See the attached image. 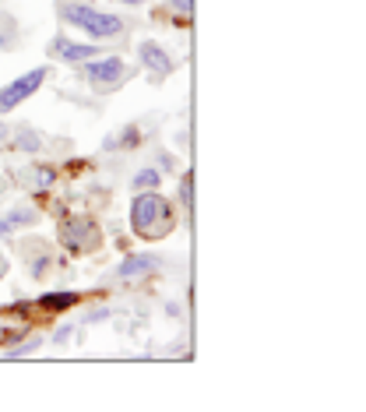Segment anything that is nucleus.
Returning <instances> with one entry per match:
<instances>
[{"label": "nucleus", "instance_id": "20e7f679", "mask_svg": "<svg viewBox=\"0 0 366 412\" xmlns=\"http://www.w3.org/2000/svg\"><path fill=\"white\" fill-rule=\"evenodd\" d=\"M46 78H49V67H35V71L15 78L11 85H4V88H0V113H11L15 106H22L28 95H35V92L42 88Z\"/></svg>", "mask_w": 366, "mask_h": 412}, {"label": "nucleus", "instance_id": "f3484780", "mask_svg": "<svg viewBox=\"0 0 366 412\" xmlns=\"http://www.w3.org/2000/svg\"><path fill=\"white\" fill-rule=\"evenodd\" d=\"M190 183H194V180H190V173H187L183 183H180V197H183V204H190Z\"/></svg>", "mask_w": 366, "mask_h": 412}, {"label": "nucleus", "instance_id": "9d476101", "mask_svg": "<svg viewBox=\"0 0 366 412\" xmlns=\"http://www.w3.org/2000/svg\"><path fill=\"white\" fill-rule=\"evenodd\" d=\"M78 303V292H42L39 296V306L42 311H67V306Z\"/></svg>", "mask_w": 366, "mask_h": 412}, {"label": "nucleus", "instance_id": "f8f14e48", "mask_svg": "<svg viewBox=\"0 0 366 412\" xmlns=\"http://www.w3.org/2000/svg\"><path fill=\"white\" fill-rule=\"evenodd\" d=\"M8 222H11V229H15V226H32V222H35V212H32V208H15V212L8 215Z\"/></svg>", "mask_w": 366, "mask_h": 412}, {"label": "nucleus", "instance_id": "2eb2a0df", "mask_svg": "<svg viewBox=\"0 0 366 412\" xmlns=\"http://www.w3.org/2000/svg\"><path fill=\"white\" fill-rule=\"evenodd\" d=\"M46 268H49V257H46V254L32 261V275H35V279H42V272H46Z\"/></svg>", "mask_w": 366, "mask_h": 412}, {"label": "nucleus", "instance_id": "6e6552de", "mask_svg": "<svg viewBox=\"0 0 366 412\" xmlns=\"http://www.w3.org/2000/svg\"><path fill=\"white\" fill-rule=\"evenodd\" d=\"M159 265L163 261L155 254H127L124 261H120V275L124 279H141V275H151Z\"/></svg>", "mask_w": 366, "mask_h": 412}, {"label": "nucleus", "instance_id": "423d86ee", "mask_svg": "<svg viewBox=\"0 0 366 412\" xmlns=\"http://www.w3.org/2000/svg\"><path fill=\"white\" fill-rule=\"evenodd\" d=\"M49 53H53L57 60H67V64H85V60H92V57H99V46H92V42H67V39H53L49 42Z\"/></svg>", "mask_w": 366, "mask_h": 412}, {"label": "nucleus", "instance_id": "9b49d317", "mask_svg": "<svg viewBox=\"0 0 366 412\" xmlns=\"http://www.w3.org/2000/svg\"><path fill=\"white\" fill-rule=\"evenodd\" d=\"M159 183H163V173L155 166H148V170H141L134 176V190H159Z\"/></svg>", "mask_w": 366, "mask_h": 412}, {"label": "nucleus", "instance_id": "0eeeda50", "mask_svg": "<svg viewBox=\"0 0 366 412\" xmlns=\"http://www.w3.org/2000/svg\"><path fill=\"white\" fill-rule=\"evenodd\" d=\"M138 57H141V64L155 74V78H169L173 74V57L166 53V49L159 46V42H141V49H138Z\"/></svg>", "mask_w": 366, "mask_h": 412}, {"label": "nucleus", "instance_id": "f03ea898", "mask_svg": "<svg viewBox=\"0 0 366 412\" xmlns=\"http://www.w3.org/2000/svg\"><path fill=\"white\" fill-rule=\"evenodd\" d=\"M57 11H60V18H64L67 25L88 32L92 39H117V35H124V28H127L120 15L95 11V8H88V4H67V0H60Z\"/></svg>", "mask_w": 366, "mask_h": 412}, {"label": "nucleus", "instance_id": "4be33fe9", "mask_svg": "<svg viewBox=\"0 0 366 412\" xmlns=\"http://www.w3.org/2000/svg\"><path fill=\"white\" fill-rule=\"evenodd\" d=\"M120 4H131V8H141V4H144V0H120Z\"/></svg>", "mask_w": 366, "mask_h": 412}, {"label": "nucleus", "instance_id": "412c9836", "mask_svg": "<svg viewBox=\"0 0 366 412\" xmlns=\"http://www.w3.org/2000/svg\"><path fill=\"white\" fill-rule=\"evenodd\" d=\"M8 233H11V222L4 219V222H0V236H8Z\"/></svg>", "mask_w": 366, "mask_h": 412}, {"label": "nucleus", "instance_id": "6ab92c4d", "mask_svg": "<svg viewBox=\"0 0 366 412\" xmlns=\"http://www.w3.org/2000/svg\"><path fill=\"white\" fill-rule=\"evenodd\" d=\"M106 318H110V311H92L88 314V321H106Z\"/></svg>", "mask_w": 366, "mask_h": 412}, {"label": "nucleus", "instance_id": "dca6fc26", "mask_svg": "<svg viewBox=\"0 0 366 412\" xmlns=\"http://www.w3.org/2000/svg\"><path fill=\"white\" fill-rule=\"evenodd\" d=\"M169 8H173V11H180V15H190L194 0H169Z\"/></svg>", "mask_w": 366, "mask_h": 412}, {"label": "nucleus", "instance_id": "aec40b11", "mask_svg": "<svg viewBox=\"0 0 366 412\" xmlns=\"http://www.w3.org/2000/svg\"><path fill=\"white\" fill-rule=\"evenodd\" d=\"M67 335H71V328H60V331L53 335V342H67Z\"/></svg>", "mask_w": 366, "mask_h": 412}, {"label": "nucleus", "instance_id": "a211bd4d", "mask_svg": "<svg viewBox=\"0 0 366 412\" xmlns=\"http://www.w3.org/2000/svg\"><path fill=\"white\" fill-rule=\"evenodd\" d=\"M39 342H28V345H18V349H11V359H18V356H25V352H32Z\"/></svg>", "mask_w": 366, "mask_h": 412}, {"label": "nucleus", "instance_id": "7ed1b4c3", "mask_svg": "<svg viewBox=\"0 0 366 412\" xmlns=\"http://www.w3.org/2000/svg\"><path fill=\"white\" fill-rule=\"evenodd\" d=\"M81 78H85L95 92H117V88L131 78V67H127L120 57H92V60H85Z\"/></svg>", "mask_w": 366, "mask_h": 412}, {"label": "nucleus", "instance_id": "f257e3e1", "mask_svg": "<svg viewBox=\"0 0 366 412\" xmlns=\"http://www.w3.org/2000/svg\"><path fill=\"white\" fill-rule=\"evenodd\" d=\"M131 229L141 240H163L173 233V208L159 190H141L131 201Z\"/></svg>", "mask_w": 366, "mask_h": 412}, {"label": "nucleus", "instance_id": "5701e85b", "mask_svg": "<svg viewBox=\"0 0 366 412\" xmlns=\"http://www.w3.org/2000/svg\"><path fill=\"white\" fill-rule=\"evenodd\" d=\"M8 134H11V131H8V127H4V124H0V141H4V138H8Z\"/></svg>", "mask_w": 366, "mask_h": 412}, {"label": "nucleus", "instance_id": "ddd939ff", "mask_svg": "<svg viewBox=\"0 0 366 412\" xmlns=\"http://www.w3.org/2000/svg\"><path fill=\"white\" fill-rule=\"evenodd\" d=\"M15 148H22V151H39V148H42V138L22 134V138H15Z\"/></svg>", "mask_w": 366, "mask_h": 412}, {"label": "nucleus", "instance_id": "39448f33", "mask_svg": "<svg viewBox=\"0 0 366 412\" xmlns=\"http://www.w3.org/2000/svg\"><path fill=\"white\" fill-rule=\"evenodd\" d=\"M60 240H64V247L67 250H88V247H95V240H99V226L92 222V219H71V222H64L60 226Z\"/></svg>", "mask_w": 366, "mask_h": 412}, {"label": "nucleus", "instance_id": "4468645a", "mask_svg": "<svg viewBox=\"0 0 366 412\" xmlns=\"http://www.w3.org/2000/svg\"><path fill=\"white\" fill-rule=\"evenodd\" d=\"M138 141H141V138H138V127H127V131H124V138H120L117 145H124V148H134Z\"/></svg>", "mask_w": 366, "mask_h": 412}, {"label": "nucleus", "instance_id": "1a4fd4ad", "mask_svg": "<svg viewBox=\"0 0 366 412\" xmlns=\"http://www.w3.org/2000/svg\"><path fill=\"white\" fill-rule=\"evenodd\" d=\"M18 180H22V183H28L32 190H46V187H53L57 173L49 170V166H42V163H32V166H25V170L18 173Z\"/></svg>", "mask_w": 366, "mask_h": 412}]
</instances>
